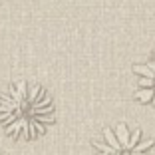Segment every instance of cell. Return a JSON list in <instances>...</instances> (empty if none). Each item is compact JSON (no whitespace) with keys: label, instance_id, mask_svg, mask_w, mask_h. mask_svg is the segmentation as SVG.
Instances as JSON below:
<instances>
[{"label":"cell","instance_id":"cell-1","mask_svg":"<svg viewBox=\"0 0 155 155\" xmlns=\"http://www.w3.org/2000/svg\"><path fill=\"white\" fill-rule=\"evenodd\" d=\"M54 121V101L40 84L20 80L0 94V125L6 135L20 141L38 139Z\"/></svg>","mask_w":155,"mask_h":155},{"label":"cell","instance_id":"cell-2","mask_svg":"<svg viewBox=\"0 0 155 155\" xmlns=\"http://www.w3.org/2000/svg\"><path fill=\"white\" fill-rule=\"evenodd\" d=\"M135 97H137L139 101H143V104H147V101H153L155 90H153V87H139V90L135 91Z\"/></svg>","mask_w":155,"mask_h":155},{"label":"cell","instance_id":"cell-3","mask_svg":"<svg viewBox=\"0 0 155 155\" xmlns=\"http://www.w3.org/2000/svg\"><path fill=\"white\" fill-rule=\"evenodd\" d=\"M133 72L137 74V76H143V78H153L155 80V72L149 68L147 64H135L133 66Z\"/></svg>","mask_w":155,"mask_h":155},{"label":"cell","instance_id":"cell-4","mask_svg":"<svg viewBox=\"0 0 155 155\" xmlns=\"http://www.w3.org/2000/svg\"><path fill=\"white\" fill-rule=\"evenodd\" d=\"M153 78H143L139 76V87H153Z\"/></svg>","mask_w":155,"mask_h":155},{"label":"cell","instance_id":"cell-5","mask_svg":"<svg viewBox=\"0 0 155 155\" xmlns=\"http://www.w3.org/2000/svg\"><path fill=\"white\" fill-rule=\"evenodd\" d=\"M153 104H155V97H153Z\"/></svg>","mask_w":155,"mask_h":155}]
</instances>
